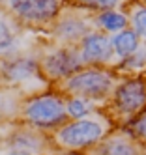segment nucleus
Instances as JSON below:
<instances>
[{"label": "nucleus", "mask_w": 146, "mask_h": 155, "mask_svg": "<svg viewBox=\"0 0 146 155\" xmlns=\"http://www.w3.org/2000/svg\"><path fill=\"white\" fill-rule=\"evenodd\" d=\"M118 125L109 116L105 108L90 114L86 118L79 120H67L62 127H58L53 135V144L56 150H67V151H83L86 153L94 146L103 140L110 131H114Z\"/></svg>", "instance_id": "obj_1"}, {"label": "nucleus", "mask_w": 146, "mask_h": 155, "mask_svg": "<svg viewBox=\"0 0 146 155\" xmlns=\"http://www.w3.org/2000/svg\"><path fill=\"white\" fill-rule=\"evenodd\" d=\"M120 73L114 68L105 65H83L79 71L70 75L67 79L58 82L54 88L64 95H84L96 99L99 103L109 101V97L120 81Z\"/></svg>", "instance_id": "obj_2"}, {"label": "nucleus", "mask_w": 146, "mask_h": 155, "mask_svg": "<svg viewBox=\"0 0 146 155\" xmlns=\"http://www.w3.org/2000/svg\"><path fill=\"white\" fill-rule=\"evenodd\" d=\"M0 84L17 86L26 95H34L51 88L39 68L38 49L0 58Z\"/></svg>", "instance_id": "obj_3"}, {"label": "nucleus", "mask_w": 146, "mask_h": 155, "mask_svg": "<svg viewBox=\"0 0 146 155\" xmlns=\"http://www.w3.org/2000/svg\"><path fill=\"white\" fill-rule=\"evenodd\" d=\"M67 120L70 118L66 112V95L54 86H51L45 92L28 95L21 116V121H26L49 135L62 127Z\"/></svg>", "instance_id": "obj_4"}, {"label": "nucleus", "mask_w": 146, "mask_h": 155, "mask_svg": "<svg viewBox=\"0 0 146 155\" xmlns=\"http://www.w3.org/2000/svg\"><path fill=\"white\" fill-rule=\"evenodd\" d=\"M105 110L118 127H124L127 121L146 110V75L120 77L105 105Z\"/></svg>", "instance_id": "obj_5"}, {"label": "nucleus", "mask_w": 146, "mask_h": 155, "mask_svg": "<svg viewBox=\"0 0 146 155\" xmlns=\"http://www.w3.org/2000/svg\"><path fill=\"white\" fill-rule=\"evenodd\" d=\"M67 0H0V8L8 12L25 28L47 34ZM47 38V36H45Z\"/></svg>", "instance_id": "obj_6"}, {"label": "nucleus", "mask_w": 146, "mask_h": 155, "mask_svg": "<svg viewBox=\"0 0 146 155\" xmlns=\"http://www.w3.org/2000/svg\"><path fill=\"white\" fill-rule=\"evenodd\" d=\"M38 58L39 68L45 79L51 82V86H56L84 65L77 45H62V43H54L51 39H43L39 43Z\"/></svg>", "instance_id": "obj_7"}, {"label": "nucleus", "mask_w": 146, "mask_h": 155, "mask_svg": "<svg viewBox=\"0 0 146 155\" xmlns=\"http://www.w3.org/2000/svg\"><path fill=\"white\" fill-rule=\"evenodd\" d=\"M92 15L83 8H77L73 4L67 2L62 12L58 13L53 21L51 28L47 30V39L54 43H62V45H77L90 30L94 28V21Z\"/></svg>", "instance_id": "obj_8"}, {"label": "nucleus", "mask_w": 146, "mask_h": 155, "mask_svg": "<svg viewBox=\"0 0 146 155\" xmlns=\"http://www.w3.org/2000/svg\"><path fill=\"white\" fill-rule=\"evenodd\" d=\"M43 39H47L45 34L25 28L0 8V58L38 49Z\"/></svg>", "instance_id": "obj_9"}, {"label": "nucleus", "mask_w": 146, "mask_h": 155, "mask_svg": "<svg viewBox=\"0 0 146 155\" xmlns=\"http://www.w3.org/2000/svg\"><path fill=\"white\" fill-rule=\"evenodd\" d=\"M4 148L19 150L28 155H47L56 150L49 133L34 127L26 121H17V124L9 125V131L4 140Z\"/></svg>", "instance_id": "obj_10"}, {"label": "nucleus", "mask_w": 146, "mask_h": 155, "mask_svg": "<svg viewBox=\"0 0 146 155\" xmlns=\"http://www.w3.org/2000/svg\"><path fill=\"white\" fill-rule=\"evenodd\" d=\"M77 49L84 65H105V68H114L116 65V56H114V51H112L110 36L97 28L90 30L77 43Z\"/></svg>", "instance_id": "obj_11"}, {"label": "nucleus", "mask_w": 146, "mask_h": 155, "mask_svg": "<svg viewBox=\"0 0 146 155\" xmlns=\"http://www.w3.org/2000/svg\"><path fill=\"white\" fill-rule=\"evenodd\" d=\"M86 155H146V146L139 142L126 127H116Z\"/></svg>", "instance_id": "obj_12"}, {"label": "nucleus", "mask_w": 146, "mask_h": 155, "mask_svg": "<svg viewBox=\"0 0 146 155\" xmlns=\"http://www.w3.org/2000/svg\"><path fill=\"white\" fill-rule=\"evenodd\" d=\"M26 97V92H22L17 86L0 84V121H6V124L21 121Z\"/></svg>", "instance_id": "obj_13"}, {"label": "nucleus", "mask_w": 146, "mask_h": 155, "mask_svg": "<svg viewBox=\"0 0 146 155\" xmlns=\"http://www.w3.org/2000/svg\"><path fill=\"white\" fill-rule=\"evenodd\" d=\"M94 21V28L105 32V34L112 36L116 32L131 26V19H129V9L127 8H110L103 9L92 15Z\"/></svg>", "instance_id": "obj_14"}, {"label": "nucleus", "mask_w": 146, "mask_h": 155, "mask_svg": "<svg viewBox=\"0 0 146 155\" xmlns=\"http://www.w3.org/2000/svg\"><path fill=\"white\" fill-rule=\"evenodd\" d=\"M110 43H112V51H114V56H116V64L124 58H127L131 52H135L139 47H141V36L135 32V28L127 26L116 34L110 36Z\"/></svg>", "instance_id": "obj_15"}, {"label": "nucleus", "mask_w": 146, "mask_h": 155, "mask_svg": "<svg viewBox=\"0 0 146 155\" xmlns=\"http://www.w3.org/2000/svg\"><path fill=\"white\" fill-rule=\"evenodd\" d=\"M101 108H105V103H99L96 99H90L84 95H66V112L70 120L86 118Z\"/></svg>", "instance_id": "obj_16"}, {"label": "nucleus", "mask_w": 146, "mask_h": 155, "mask_svg": "<svg viewBox=\"0 0 146 155\" xmlns=\"http://www.w3.org/2000/svg\"><path fill=\"white\" fill-rule=\"evenodd\" d=\"M114 69L124 77V75H144L146 73V43L142 41L141 47L131 52L127 58L120 60Z\"/></svg>", "instance_id": "obj_17"}, {"label": "nucleus", "mask_w": 146, "mask_h": 155, "mask_svg": "<svg viewBox=\"0 0 146 155\" xmlns=\"http://www.w3.org/2000/svg\"><path fill=\"white\" fill-rule=\"evenodd\" d=\"M67 2L77 8H83L90 13H97L110 8H127L133 0H67Z\"/></svg>", "instance_id": "obj_18"}, {"label": "nucleus", "mask_w": 146, "mask_h": 155, "mask_svg": "<svg viewBox=\"0 0 146 155\" xmlns=\"http://www.w3.org/2000/svg\"><path fill=\"white\" fill-rule=\"evenodd\" d=\"M129 9V19H131V28L141 36V39L146 43V6L141 2H133L127 6Z\"/></svg>", "instance_id": "obj_19"}, {"label": "nucleus", "mask_w": 146, "mask_h": 155, "mask_svg": "<svg viewBox=\"0 0 146 155\" xmlns=\"http://www.w3.org/2000/svg\"><path fill=\"white\" fill-rule=\"evenodd\" d=\"M124 127H126L139 142H142L146 146V110H142L139 116H135L131 121H127Z\"/></svg>", "instance_id": "obj_20"}, {"label": "nucleus", "mask_w": 146, "mask_h": 155, "mask_svg": "<svg viewBox=\"0 0 146 155\" xmlns=\"http://www.w3.org/2000/svg\"><path fill=\"white\" fill-rule=\"evenodd\" d=\"M9 125H11V124L0 121V150L4 148V140H6V135H8V131H9Z\"/></svg>", "instance_id": "obj_21"}, {"label": "nucleus", "mask_w": 146, "mask_h": 155, "mask_svg": "<svg viewBox=\"0 0 146 155\" xmlns=\"http://www.w3.org/2000/svg\"><path fill=\"white\" fill-rule=\"evenodd\" d=\"M47 155H86V153H83V151H67V150H54V151H51Z\"/></svg>", "instance_id": "obj_22"}, {"label": "nucleus", "mask_w": 146, "mask_h": 155, "mask_svg": "<svg viewBox=\"0 0 146 155\" xmlns=\"http://www.w3.org/2000/svg\"><path fill=\"white\" fill-rule=\"evenodd\" d=\"M0 155H28V153H22L19 150H11V148H2L0 150Z\"/></svg>", "instance_id": "obj_23"}, {"label": "nucleus", "mask_w": 146, "mask_h": 155, "mask_svg": "<svg viewBox=\"0 0 146 155\" xmlns=\"http://www.w3.org/2000/svg\"><path fill=\"white\" fill-rule=\"evenodd\" d=\"M135 2H141V4H144V6H146V0H135Z\"/></svg>", "instance_id": "obj_24"}]
</instances>
